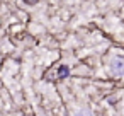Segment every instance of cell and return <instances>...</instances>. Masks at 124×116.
Segmentation results:
<instances>
[{
	"label": "cell",
	"instance_id": "obj_1",
	"mask_svg": "<svg viewBox=\"0 0 124 116\" xmlns=\"http://www.w3.org/2000/svg\"><path fill=\"white\" fill-rule=\"evenodd\" d=\"M110 72H112V75L122 77L124 75V58H114L110 62Z\"/></svg>",
	"mask_w": 124,
	"mask_h": 116
},
{
	"label": "cell",
	"instance_id": "obj_2",
	"mask_svg": "<svg viewBox=\"0 0 124 116\" xmlns=\"http://www.w3.org/2000/svg\"><path fill=\"white\" fill-rule=\"evenodd\" d=\"M68 75H70V68H68L66 65H61V67L58 68V77H60V79H66Z\"/></svg>",
	"mask_w": 124,
	"mask_h": 116
},
{
	"label": "cell",
	"instance_id": "obj_3",
	"mask_svg": "<svg viewBox=\"0 0 124 116\" xmlns=\"http://www.w3.org/2000/svg\"><path fill=\"white\" fill-rule=\"evenodd\" d=\"M73 116H93V114H92L88 109H78V111H77Z\"/></svg>",
	"mask_w": 124,
	"mask_h": 116
}]
</instances>
